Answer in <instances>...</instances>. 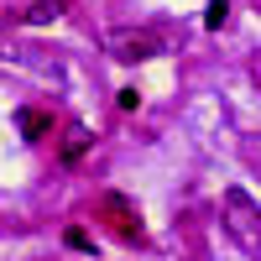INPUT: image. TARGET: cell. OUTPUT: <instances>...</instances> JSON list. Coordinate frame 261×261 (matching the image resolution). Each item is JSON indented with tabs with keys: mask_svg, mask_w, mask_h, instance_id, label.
<instances>
[{
	"mask_svg": "<svg viewBox=\"0 0 261 261\" xmlns=\"http://www.w3.org/2000/svg\"><path fill=\"white\" fill-rule=\"evenodd\" d=\"M94 220H105V230L125 246H141L146 241V225H141V209L125 199V193H99L94 199Z\"/></svg>",
	"mask_w": 261,
	"mask_h": 261,
	"instance_id": "cell-1",
	"label": "cell"
},
{
	"mask_svg": "<svg viewBox=\"0 0 261 261\" xmlns=\"http://www.w3.org/2000/svg\"><path fill=\"white\" fill-rule=\"evenodd\" d=\"M110 53H115L120 63L157 58V53H162V32H115V37H110Z\"/></svg>",
	"mask_w": 261,
	"mask_h": 261,
	"instance_id": "cell-2",
	"label": "cell"
},
{
	"mask_svg": "<svg viewBox=\"0 0 261 261\" xmlns=\"http://www.w3.org/2000/svg\"><path fill=\"white\" fill-rule=\"evenodd\" d=\"M225 204L235 209V230H241V241L251 246V241H256V235H251V199H246L241 188H230V193H225Z\"/></svg>",
	"mask_w": 261,
	"mask_h": 261,
	"instance_id": "cell-3",
	"label": "cell"
},
{
	"mask_svg": "<svg viewBox=\"0 0 261 261\" xmlns=\"http://www.w3.org/2000/svg\"><path fill=\"white\" fill-rule=\"evenodd\" d=\"M63 11H68L63 0H37V6H27V21H32V27H47V21H58Z\"/></svg>",
	"mask_w": 261,
	"mask_h": 261,
	"instance_id": "cell-4",
	"label": "cell"
},
{
	"mask_svg": "<svg viewBox=\"0 0 261 261\" xmlns=\"http://www.w3.org/2000/svg\"><path fill=\"white\" fill-rule=\"evenodd\" d=\"M47 115H42V110H21V130H27V141H37V136H47Z\"/></svg>",
	"mask_w": 261,
	"mask_h": 261,
	"instance_id": "cell-5",
	"label": "cell"
},
{
	"mask_svg": "<svg viewBox=\"0 0 261 261\" xmlns=\"http://www.w3.org/2000/svg\"><path fill=\"white\" fill-rule=\"evenodd\" d=\"M225 21H230V0H209V11H204V27H209V32H220Z\"/></svg>",
	"mask_w": 261,
	"mask_h": 261,
	"instance_id": "cell-6",
	"label": "cell"
},
{
	"mask_svg": "<svg viewBox=\"0 0 261 261\" xmlns=\"http://www.w3.org/2000/svg\"><path fill=\"white\" fill-rule=\"evenodd\" d=\"M89 141H94L89 130H68V141H63V157H68V162H73V157H84V146H89Z\"/></svg>",
	"mask_w": 261,
	"mask_h": 261,
	"instance_id": "cell-7",
	"label": "cell"
},
{
	"mask_svg": "<svg viewBox=\"0 0 261 261\" xmlns=\"http://www.w3.org/2000/svg\"><path fill=\"white\" fill-rule=\"evenodd\" d=\"M115 105H120V110H136V105H141V89H136V84H125V89H115Z\"/></svg>",
	"mask_w": 261,
	"mask_h": 261,
	"instance_id": "cell-8",
	"label": "cell"
},
{
	"mask_svg": "<svg viewBox=\"0 0 261 261\" xmlns=\"http://www.w3.org/2000/svg\"><path fill=\"white\" fill-rule=\"evenodd\" d=\"M68 246H73V251H89L94 241H89V230H79V225H73V230H68Z\"/></svg>",
	"mask_w": 261,
	"mask_h": 261,
	"instance_id": "cell-9",
	"label": "cell"
}]
</instances>
